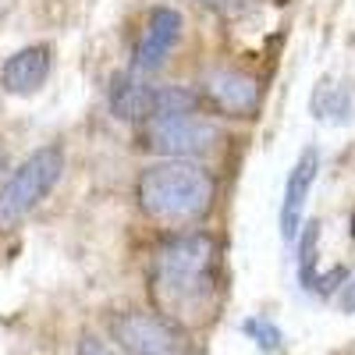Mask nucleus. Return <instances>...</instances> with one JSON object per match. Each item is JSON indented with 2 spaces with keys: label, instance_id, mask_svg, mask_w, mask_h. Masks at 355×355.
<instances>
[{
  "label": "nucleus",
  "instance_id": "obj_1",
  "mask_svg": "<svg viewBox=\"0 0 355 355\" xmlns=\"http://www.w3.org/2000/svg\"><path fill=\"white\" fill-rule=\"evenodd\" d=\"M217 288V242L202 231L174 234L153 256L157 306L174 320L202 323L210 316V295Z\"/></svg>",
  "mask_w": 355,
  "mask_h": 355
},
{
  "label": "nucleus",
  "instance_id": "obj_2",
  "mask_svg": "<svg viewBox=\"0 0 355 355\" xmlns=\"http://www.w3.org/2000/svg\"><path fill=\"white\" fill-rule=\"evenodd\" d=\"M135 199L142 214L160 224H196L210 214L217 182L210 171L192 160H160L139 174Z\"/></svg>",
  "mask_w": 355,
  "mask_h": 355
},
{
  "label": "nucleus",
  "instance_id": "obj_3",
  "mask_svg": "<svg viewBox=\"0 0 355 355\" xmlns=\"http://www.w3.org/2000/svg\"><path fill=\"white\" fill-rule=\"evenodd\" d=\"M64 174V150L61 146H40L28 153L0 185V227H11L28 217L36 206L53 192Z\"/></svg>",
  "mask_w": 355,
  "mask_h": 355
},
{
  "label": "nucleus",
  "instance_id": "obj_4",
  "mask_svg": "<svg viewBox=\"0 0 355 355\" xmlns=\"http://www.w3.org/2000/svg\"><path fill=\"white\" fill-rule=\"evenodd\" d=\"M224 132L214 117L202 114H167L142 125V146L160 153L164 160H196L220 146Z\"/></svg>",
  "mask_w": 355,
  "mask_h": 355
},
{
  "label": "nucleus",
  "instance_id": "obj_5",
  "mask_svg": "<svg viewBox=\"0 0 355 355\" xmlns=\"http://www.w3.org/2000/svg\"><path fill=\"white\" fill-rule=\"evenodd\" d=\"M110 334L125 355H189L185 341L160 313L128 309L110 320Z\"/></svg>",
  "mask_w": 355,
  "mask_h": 355
},
{
  "label": "nucleus",
  "instance_id": "obj_6",
  "mask_svg": "<svg viewBox=\"0 0 355 355\" xmlns=\"http://www.w3.org/2000/svg\"><path fill=\"white\" fill-rule=\"evenodd\" d=\"M199 96H202V103H210L217 114L249 121V117L259 114L263 85H259L256 75H249L242 68H220V71H210L202 78Z\"/></svg>",
  "mask_w": 355,
  "mask_h": 355
},
{
  "label": "nucleus",
  "instance_id": "obj_7",
  "mask_svg": "<svg viewBox=\"0 0 355 355\" xmlns=\"http://www.w3.org/2000/svg\"><path fill=\"white\" fill-rule=\"evenodd\" d=\"M320 174V150L316 146H306L299 153V160L291 164L288 171V182H284V199H281V239L291 245L302 231V210H306V199L313 192V182Z\"/></svg>",
  "mask_w": 355,
  "mask_h": 355
},
{
  "label": "nucleus",
  "instance_id": "obj_8",
  "mask_svg": "<svg viewBox=\"0 0 355 355\" xmlns=\"http://www.w3.org/2000/svg\"><path fill=\"white\" fill-rule=\"evenodd\" d=\"M182 40V15L174 8H153L150 21H146L142 36L132 53V71L135 75H150L164 64V57L174 50V43Z\"/></svg>",
  "mask_w": 355,
  "mask_h": 355
},
{
  "label": "nucleus",
  "instance_id": "obj_9",
  "mask_svg": "<svg viewBox=\"0 0 355 355\" xmlns=\"http://www.w3.org/2000/svg\"><path fill=\"white\" fill-rule=\"evenodd\" d=\"M50 68H53V50L46 43L21 46L4 61V68H0V85H4V93H11V96H33L46 85Z\"/></svg>",
  "mask_w": 355,
  "mask_h": 355
},
{
  "label": "nucleus",
  "instance_id": "obj_10",
  "mask_svg": "<svg viewBox=\"0 0 355 355\" xmlns=\"http://www.w3.org/2000/svg\"><path fill=\"white\" fill-rule=\"evenodd\" d=\"M110 114L117 121L146 125L157 117V85H150L142 75H117L110 85Z\"/></svg>",
  "mask_w": 355,
  "mask_h": 355
},
{
  "label": "nucleus",
  "instance_id": "obj_11",
  "mask_svg": "<svg viewBox=\"0 0 355 355\" xmlns=\"http://www.w3.org/2000/svg\"><path fill=\"white\" fill-rule=\"evenodd\" d=\"M309 110H313L316 121H323V125H348L352 110H355L352 89L345 82H334V78L316 82L313 96H309Z\"/></svg>",
  "mask_w": 355,
  "mask_h": 355
},
{
  "label": "nucleus",
  "instance_id": "obj_12",
  "mask_svg": "<svg viewBox=\"0 0 355 355\" xmlns=\"http://www.w3.org/2000/svg\"><path fill=\"white\" fill-rule=\"evenodd\" d=\"M299 281L306 291H313L316 284V256H320V220H306L302 231H299Z\"/></svg>",
  "mask_w": 355,
  "mask_h": 355
},
{
  "label": "nucleus",
  "instance_id": "obj_13",
  "mask_svg": "<svg viewBox=\"0 0 355 355\" xmlns=\"http://www.w3.org/2000/svg\"><path fill=\"white\" fill-rule=\"evenodd\" d=\"M242 331L256 341V348H259L263 355H274V352H281V345H284L281 327H277L274 320H266V316H252V320H245V323H242Z\"/></svg>",
  "mask_w": 355,
  "mask_h": 355
},
{
  "label": "nucleus",
  "instance_id": "obj_14",
  "mask_svg": "<svg viewBox=\"0 0 355 355\" xmlns=\"http://www.w3.org/2000/svg\"><path fill=\"white\" fill-rule=\"evenodd\" d=\"M196 4L220 15V18H242V15H249L256 8V0H196Z\"/></svg>",
  "mask_w": 355,
  "mask_h": 355
},
{
  "label": "nucleus",
  "instance_id": "obj_15",
  "mask_svg": "<svg viewBox=\"0 0 355 355\" xmlns=\"http://www.w3.org/2000/svg\"><path fill=\"white\" fill-rule=\"evenodd\" d=\"M78 355H121L114 345H107L103 338H96V334H85L82 341H78Z\"/></svg>",
  "mask_w": 355,
  "mask_h": 355
},
{
  "label": "nucleus",
  "instance_id": "obj_16",
  "mask_svg": "<svg viewBox=\"0 0 355 355\" xmlns=\"http://www.w3.org/2000/svg\"><path fill=\"white\" fill-rule=\"evenodd\" d=\"M341 309L352 316L355 313V277H348V284L341 288Z\"/></svg>",
  "mask_w": 355,
  "mask_h": 355
},
{
  "label": "nucleus",
  "instance_id": "obj_17",
  "mask_svg": "<svg viewBox=\"0 0 355 355\" xmlns=\"http://www.w3.org/2000/svg\"><path fill=\"white\" fill-rule=\"evenodd\" d=\"M348 234H352V242H355V210H352V220H348Z\"/></svg>",
  "mask_w": 355,
  "mask_h": 355
},
{
  "label": "nucleus",
  "instance_id": "obj_18",
  "mask_svg": "<svg viewBox=\"0 0 355 355\" xmlns=\"http://www.w3.org/2000/svg\"><path fill=\"white\" fill-rule=\"evenodd\" d=\"M0 164H4V157H0Z\"/></svg>",
  "mask_w": 355,
  "mask_h": 355
}]
</instances>
